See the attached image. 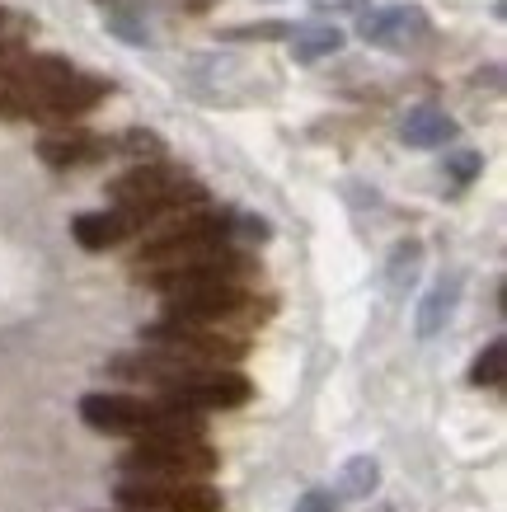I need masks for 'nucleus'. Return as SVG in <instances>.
Listing matches in <instances>:
<instances>
[{"label": "nucleus", "instance_id": "obj_1", "mask_svg": "<svg viewBox=\"0 0 507 512\" xmlns=\"http://www.w3.org/2000/svg\"><path fill=\"white\" fill-rule=\"evenodd\" d=\"M80 419L94 433L108 437H141V442H198L202 437V414L184 409L174 400H137V395H85L80 400Z\"/></svg>", "mask_w": 507, "mask_h": 512}, {"label": "nucleus", "instance_id": "obj_2", "mask_svg": "<svg viewBox=\"0 0 507 512\" xmlns=\"http://www.w3.org/2000/svg\"><path fill=\"white\" fill-rule=\"evenodd\" d=\"M231 235H235L231 212H184L179 221H169L155 235H146V245L137 249V268L155 273V268L193 264V259H207L216 249H231Z\"/></svg>", "mask_w": 507, "mask_h": 512}, {"label": "nucleus", "instance_id": "obj_3", "mask_svg": "<svg viewBox=\"0 0 507 512\" xmlns=\"http://www.w3.org/2000/svg\"><path fill=\"white\" fill-rule=\"evenodd\" d=\"M123 475L132 480H184V484H202L221 466V456H216L207 442H137V447L127 451L123 461Z\"/></svg>", "mask_w": 507, "mask_h": 512}, {"label": "nucleus", "instance_id": "obj_4", "mask_svg": "<svg viewBox=\"0 0 507 512\" xmlns=\"http://www.w3.org/2000/svg\"><path fill=\"white\" fill-rule=\"evenodd\" d=\"M141 343L146 348H160V353H174L184 362H198V367H226V362H240L245 357V343L221 334L212 325H188V320H155V325L141 329Z\"/></svg>", "mask_w": 507, "mask_h": 512}, {"label": "nucleus", "instance_id": "obj_5", "mask_svg": "<svg viewBox=\"0 0 507 512\" xmlns=\"http://www.w3.org/2000/svg\"><path fill=\"white\" fill-rule=\"evenodd\" d=\"M254 273V259L240 254V249H216L207 259H193V264H179V268H155V273H141V282L169 296H184V292H198V287H221V282H240Z\"/></svg>", "mask_w": 507, "mask_h": 512}, {"label": "nucleus", "instance_id": "obj_6", "mask_svg": "<svg viewBox=\"0 0 507 512\" xmlns=\"http://www.w3.org/2000/svg\"><path fill=\"white\" fill-rule=\"evenodd\" d=\"M118 503L141 512H221V489L212 484H184V480H123Z\"/></svg>", "mask_w": 507, "mask_h": 512}, {"label": "nucleus", "instance_id": "obj_7", "mask_svg": "<svg viewBox=\"0 0 507 512\" xmlns=\"http://www.w3.org/2000/svg\"><path fill=\"white\" fill-rule=\"evenodd\" d=\"M249 381L240 372H226V367H198V372L179 376L174 386L165 390V400L184 404L193 414H207V409H235V404L249 400Z\"/></svg>", "mask_w": 507, "mask_h": 512}, {"label": "nucleus", "instance_id": "obj_8", "mask_svg": "<svg viewBox=\"0 0 507 512\" xmlns=\"http://www.w3.org/2000/svg\"><path fill=\"white\" fill-rule=\"evenodd\" d=\"M254 306V296L240 287V282H221V287H198V292L169 296L165 315L169 320H188V325H221V320H235Z\"/></svg>", "mask_w": 507, "mask_h": 512}, {"label": "nucleus", "instance_id": "obj_9", "mask_svg": "<svg viewBox=\"0 0 507 512\" xmlns=\"http://www.w3.org/2000/svg\"><path fill=\"white\" fill-rule=\"evenodd\" d=\"M428 33L423 5H385V10H362L357 15V38L376 47H409Z\"/></svg>", "mask_w": 507, "mask_h": 512}, {"label": "nucleus", "instance_id": "obj_10", "mask_svg": "<svg viewBox=\"0 0 507 512\" xmlns=\"http://www.w3.org/2000/svg\"><path fill=\"white\" fill-rule=\"evenodd\" d=\"M108 94V80L99 76H71L62 80L57 90H47L43 99H38V118H62V123H71V118H80V113H90L99 99Z\"/></svg>", "mask_w": 507, "mask_h": 512}, {"label": "nucleus", "instance_id": "obj_11", "mask_svg": "<svg viewBox=\"0 0 507 512\" xmlns=\"http://www.w3.org/2000/svg\"><path fill=\"white\" fill-rule=\"evenodd\" d=\"M456 118L446 109H437V104H418V109L404 113L400 123V137L404 146H418V151H432V146H446V141H456Z\"/></svg>", "mask_w": 507, "mask_h": 512}, {"label": "nucleus", "instance_id": "obj_12", "mask_svg": "<svg viewBox=\"0 0 507 512\" xmlns=\"http://www.w3.org/2000/svg\"><path fill=\"white\" fill-rule=\"evenodd\" d=\"M71 235L80 240V249H113V245H123L127 235V221H123V212L113 207V212H85V217H76V226H71Z\"/></svg>", "mask_w": 507, "mask_h": 512}, {"label": "nucleus", "instance_id": "obj_13", "mask_svg": "<svg viewBox=\"0 0 507 512\" xmlns=\"http://www.w3.org/2000/svg\"><path fill=\"white\" fill-rule=\"evenodd\" d=\"M99 10H104V29L118 33L127 47H151L155 43L151 24H146V15H141L137 5H127V0H99Z\"/></svg>", "mask_w": 507, "mask_h": 512}, {"label": "nucleus", "instance_id": "obj_14", "mask_svg": "<svg viewBox=\"0 0 507 512\" xmlns=\"http://www.w3.org/2000/svg\"><path fill=\"white\" fill-rule=\"evenodd\" d=\"M456 301H461V278H442L428 296H423V306H418V334H423V339H432V334L451 320Z\"/></svg>", "mask_w": 507, "mask_h": 512}, {"label": "nucleus", "instance_id": "obj_15", "mask_svg": "<svg viewBox=\"0 0 507 512\" xmlns=\"http://www.w3.org/2000/svg\"><path fill=\"white\" fill-rule=\"evenodd\" d=\"M38 151H43L47 165L66 170V165H85V160H94L99 151H104V141L90 137V132H66V137H47Z\"/></svg>", "mask_w": 507, "mask_h": 512}, {"label": "nucleus", "instance_id": "obj_16", "mask_svg": "<svg viewBox=\"0 0 507 512\" xmlns=\"http://www.w3.org/2000/svg\"><path fill=\"white\" fill-rule=\"evenodd\" d=\"M292 38V57L296 62H320V57H334L343 47V33L334 24H301V29L287 33Z\"/></svg>", "mask_w": 507, "mask_h": 512}, {"label": "nucleus", "instance_id": "obj_17", "mask_svg": "<svg viewBox=\"0 0 507 512\" xmlns=\"http://www.w3.org/2000/svg\"><path fill=\"white\" fill-rule=\"evenodd\" d=\"M418 264H423V245L418 240H404V245H395V254H390V268H385V287L395 296H404L409 287H414L418 278Z\"/></svg>", "mask_w": 507, "mask_h": 512}, {"label": "nucleus", "instance_id": "obj_18", "mask_svg": "<svg viewBox=\"0 0 507 512\" xmlns=\"http://www.w3.org/2000/svg\"><path fill=\"white\" fill-rule=\"evenodd\" d=\"M376 484H381L376 456H353L348 466L338 470V494H348V498H371L376 494Z\"/></svg>", "mask_w": 507, "mask_h": 512}, {"label": "nucleus", "instance_id": "obj_19", "mask_svg": "<svg viewBox=\"0 0 507 512\" xmlns=\"http://www.w3.org/2000/svg\"><path fill=\"white\" fill-rule=\"evenodd\" d=\"M503 376H507V348L503 339H493L470 367V386H503Z\"/></svg>", "mask_w": 507, "mask_h": 512}, {"label": "nucleus", "instance_id": "obj_20", "mask_svg": "<svg viewBox=\"0 0 507 512\" xmlns=\"http://www.w3.org/2000/svg\"><path fill=\"white\" fill-rule=\"evenodd\" d=\"M479 170H484V156H479V151H456V156H446V174H451L456 184H470Z\"/></svg>", "mask_w": 507, "mask_h": 512}, {"label": "nucleus", "instance_id": "obj_21", "mask_svg": "<svg viewBox=\"0 0 507 512\" xmlns=\"http://www.w3.org/2000/svg\"><path fill=\"white\" fill-rule=\"evenodd\" d=\"M292 512H338V494L334 489H310V494L296 498Z\"/></svg>", "mask_w": 507, "mask_h": 512}, {"label": "nucleus", "instance_id": "obj_22", "mask_svg": "<svg viewBox=\"0 0 507 512\" xmlns=\"http://www.w3.org/2000/svg\"><path fill=\"white\" fill-rule=\"evenodd\" d=\"M127 151H137L141 156V165H146V156H160V151H165V146H160V137H155V132H127Z\"/></svg>", "mask_w": 507, "mask_h": 512}, {"label": "nucleus", "instance_id": "obj_23", "mask_svg": "<svg viewBox=\"0 0 507 512\" xmlns=\"http://www.w3.org/2000/svg\"><path fill=\"white\" fill-rule=\"evenodd\" d=\"M320 15H362L367 10L371 0H310Z\"/></svg>", "mask_w": 507, "mask_h": 512}, {"label": "nucleus", "instance_id": "obj_24", "mask_svg": "<svg viewBox=\"0 0 507 512\" xmlns=\"http://www.w3.org/2000/svg\"><path fill=\"white\" fill-rule=\"evenodd\" d=\"M0 29H5V10H0Z\"/></svg>", "mask_w": 507, "mask_h": 512}]
</instances>
